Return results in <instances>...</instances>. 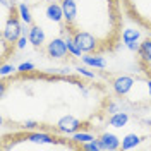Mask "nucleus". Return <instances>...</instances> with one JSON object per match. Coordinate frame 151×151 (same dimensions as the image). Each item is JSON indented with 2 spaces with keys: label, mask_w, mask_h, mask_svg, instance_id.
Here are the masks:
<instances>
[{
  "label": "nucleus",
  "mask_w": 151,
  "mask_h": 151,
  "mask_svg": "<svg viewBox=\"0 0 151 151\" xmlns=\"http://www.w3.org/2000/svg\"><path fill=\"white\" fill-rule=\"evenodd\" d=\"M122 4L129 19L151 33V0H122Z\"/></svg>",
  "instance_id": "f257e3e1"
},
{
  "label": "nucleus",
  "mask_w": 151,
  "mask_h": 151,
  "mask_svg": "<svg viewBox=\"0 0 151 151\" xmlns=\"http://www.w3.org/2000/svg\"><path fill=\"white\" fill-rule=\"evenodd\" d=\"M22 35H28V31L22 29V24H21V17H19V10L17 5L12 7L9 10V17L4 21L2 24V33H0V40L7 41L10 45L16 47V43L19 41V38Z\"/></svg>",
  "instance_id": "f03ea898"
},
{
  "label": "nucleus",
  "mask_w": 151,
  "mask_h": 151,
  "mask_svg": "<svg viewBox=\"0 0 151 151\" xmlns=\"http://www.w3.org/2000/svg\"><path fill=\"white\" fill-rule=\"evenodd\" d=\"M72 38H74V41L81 47V50L84 53H103L105 52L101 40L98 36H94L93 33H89V31H84V29L74 31Z\"/></svg>",
  "instance_id": "7ed1b4c3"
},
{
  "label": "nucleus",
  "mask_w": 151,
  "mask_h": 151,
  "mask_svg": "<svg viewBox=\"0 0 151 151\" xmlns=\"http://www.w3.org/2000/svg\"><path fill=\"white\" fill-rule=\"evenodd\" d=\"M136 81H137V77H134V76H127V74L112 77V79H110V86H112L113 94H115L117 98L125 100V98L129 96V93L132 91V88H134V84H136Z\"/></svg>",
  "instance_id": "20e7f679"
},
{
  "label": "nucleus",
  "mask_w": 151,
  "mask_h": 151,
  "mask_svg": "<svg viewBox=\"0 0 151 151\" xmlns=\"http://www.w3.org/2000/svg\"><path fill=\"white\" fill-rule=\"evenodd\" d=\"M60 5L64 10V24L69 35H72L77 24V17H79V7L76 0H60Z\"/></svg>",
  "instance_id": "39448f33"
},
{
  "label": "nucleus",
  "mask_w": 151,
  "mask_h": 151,
  "mask_svg": "<svg viewBox=\"0 0 151 151\" xmlns=\"http://www.w3.org/2000/svg\"><path fill=\"white\" fill-rule=\"evenodd\" d=\"M137 67L146 77H151V36L141 40L137 50Z\"/></svg>",
  "instance_id": "423d86ee"
},
{
  "label": "nucleus",
  "mask_w": 151,
  "mask_h": 151,
  "mask_svg": "<svg viewBox=\"0 0 151 151\" xmlns=\"http://www.w3.org/2000/svg\"><path fill=\"white\" fill-rule=\"evenodd\" d=\"M45 53H47L52 60H64L69 55V48H67V41L64 36H55L52 38L45 47Z\"/></svg>",
  "instance_id": "0eeeda50"
},
{
  "label": "nucleus",
  "mask_w": 151,
  "mask_h": 151,
  "mask_svg": "<svg viewBox=\"0 0 151 151\" xmlns=\"http://www.w3.org/2000/svg\"><path fill=\"white\" fill-rule=\"evenodd\" d=\"M122 43L132 53H137L139 45H141V31L134 28H125L122 31Z\"/></svg>",
  "instance_id": "6e6552de"
},
{
  "label": "nucleus",
  "mask_w": 151,
  "mask_h": 151,
  "mask_svg": "<svg viewBox=\"0 0 151 151\" xmlns=\"http://www.w3.org/2000/svg\"><path fill=\"white\" fill-rule=\"evenodd\" d=\"M98 141H100V146H101V151H115L120 150V139L112 134V132H101L98 136Z\"/></svg>",
  "instance_id": "1a4fd4ad"
},
{
  "label": "nucleus",
  "mask_w": 151,
  "mask_h": 151,
  "mask_svg": "<svg viewBox=\"0 0 151 151\" xmlns=\"http://www.w3.org/2000/svg\"><path fill=\"white\" fill-rule=\"evenodd\" d=\"M28 38H29V43L33 45L35 48H41L45 45V31L41 26H38V24H31L28 26Z\"/></svg>",
  "instance_id": "9d476101"
},
{
  "label": "nucleus",
  "mask_w": 151,
  "mask_h": 151,
  "mask_svg": "<svg viewBox=\"0 0 151 151\" xmlns=\"http://www.w3.org/2000/svg\"><path fill=\"white\" fill-rule=\"evenodd\" d=\"M45 16H47L48 21L55 22V24H64V10H62V5L57 4V2H50L45 9Z\"/></svg>",
  "instance_id": "9b49d317"
},
{
  "label": "nucleus",
  "mask_w": 151,
  "mask_h": 151,
  "mask_svg": "<svg viewBox=\"0 0 151 151\" xmlns=\"http://www.w3.org/2000/svg\"><path fill=\"white\" fill-rule=\"evenodd\" d=\"M81 62L91 69H106L108 65V62L105 60V57H101V53H84L81 57Z\"/></svg>",
  "instance_id": "f8f14e48"
},
{
  "label": "nucleus",
  "mask_w": 151,
  "mask_h": 151,
  "mask_svg": "<svg viewBox=\"0 0 151 151\" xmlns=\"http://www.w3.org/2000/svg\"><path fill=\"white\" fill-rule=\"evenodd\" d=\"M129 120H131L129 113L120 110V112L110 115V119H108V125H112V127H115V129H122V127H125V125L129 124Z\"/></svg>",
  "instance_id": "ddd939ff"
},
{
  "label": "nucleus",
  "mask_w": 151,
  "mask_h": 151,
  "mask_svg": "<svg viewBox=\"0 0 151 151\" xmlns=\"http://www.w3.org/2000/svg\"><path fill=\"white\" fill-rule=\"evenodd\" d=\"M65 38V41H67V48H69V55L72 57V58H81V57L84 55V52L81 50V47L77 45L74 41V38H72V35H67Z\"/></svg>",
  "instance_id": "4468645a"
},
{
  "label": "nucleus",
  "mask_w": 151,
  "mask_h": 151,
  "mask_svg": "<svg viewBox=\"0 0 151 151\" xmlns=\"http://www.w3.org/2000/svg\"><path fill=\"white\" fill-rule=\"evenodd\" d=\"M17 10H19V17H21V21H22L26 26H31V24H35V21H33V16H31V9H29V5H26V2L19 4V5H17Z\"/></svg>",
  "instance_id": "2eb2a0df"
},
{
  "label": "nucleus",
  "mask_w": 151,
  "mask_h": 151,
  "mask_svg": "<svg viewBox=\"0 0 151 151\" xmlns=\"http://www.w3.org/2000/svg\"><path fill=\"white\" fill-rule=\"evenodd\" d=\"M141 141H142L141 136H137V134H127V136L122 139L120 148H122V150H134Z\"/></svg>",
  "instance_id": "dca6fc26"
},
{
  "label": "nucleus",
  "mask_w": 151,
  "mask_h": 151,
  "mask_svg": "<svg viewBox=\"0 0 151 151\" xmlns=\"http://www.w3.org/2000/svg\"><path fill=\"white\" fill-rule=\"evenodd\" d=\"M70 139L81 146V144H84V142H88V141H93V139H96V137H94L91 132H88V131H77L76 134L70 136Z\"/></svg>",
  "instance_id": "f3484780"
},
{
  "label": "nucleus",
  "mask_w": 151,
  "mask_h": 151,
  "mask_svg": "<svg viewBox=\"0 0 151 151\" xmlns=\"http://www.w3.org/2000/svg\"><path fill=\"white\" fill-rule=\"evenodd\" d=\"M81 150H88V151H101V146H100V141L98 137L93 139V141H88L84 144H81Z\"/></svg>",
  "instance_id": "a211bd4d"
},
{
  "label": "nucleus",
  "mask_w": 151,
  "mask_h": 151,
  "mask_svg": "<svg viewBox=\"0 0 151 151\" xmlns=\"http://www.w3.org/2000/svg\"><path fill=\"white\" fill-rule=\"evenodd\" d=\"M17 70V67H14L12 64H7V62H2V77H7V76H12Z\"/></svg>",
  "instance_id": "6ab92c4d"
},
{
  "label": "nucleus",
  "mask_w": 151,
  "mask_h": 151,
  "mask_svg": "<svg viewBox=\"0 0 151 151\" xmlns=\"http://www.w3.org/2000/svg\"><path fill=\"white\" fill-rule=\"evenodd\" d=\"M89 69H91V67H88V65L77 67V70H79V74H81V76H84V77H88V79H94V77H96V74H94V72H91Z\"/></svg>",
  "instance_id": "aec40b11"
},
{
  "label": "nucleus",
  "mask_w": 151,
  "mask_h": 151,
  "mask_svg": "<svg viewBox=\"0 0 151 151\" xmlns=\"http://www.w3.org/2000/svg\"><path fill=\"white\" fill-rule=\"evenodd\" d=\"M31 70H35V64L31 62H22L21 65H17V72H31Z\"/></svg>",
  "instance_id": "412c9836"
},
{
  "label": "nucleus",
  "mask_w": 151,
  "mask_h": 151,
  "mask_svg": "<svg viewBox=\"0 0 151 151\" xmlns=\"http://www.w3.org/2000/svg\"><path fill=\"white\" fill-rule=\"evenodd\" d=\"M28 43H29L28 35H22V36L19 38V41L16 43V48H17V50H24V48L28 47Z\"/></svg>",
  "instance_id": "4be33fe9"
},
{
  "label": "nucleus",
  "mask_w": 151,
  "mask_h": 151,
  "mask_svg": "<svg viewBox=\"0 0 151 151\" xmlns=\"http://www.w3.org/2000/svg\"><path fill=\"white\" fill-rule=\"evenodd\" d=\"M0 4H2V9L7 10V9H12V7H16V0H0Z\"/></svg>",
  "instance_id": "5701e85b"
},
{
  "label": "nucleus",
  "mask_w": 151,
  "mask_h": 151,
  "mask_svg": "<svg viewBox=\"0 0 151 151\" xmlns=\"http://www.w3.org/2000/svg\"><path fill=\"white\" fill-rule=\"evenodd\" d=\"M41 2H48V0H41Z\"/></svg>",
  "instance_id": "b1692460"
}]
</instances>
